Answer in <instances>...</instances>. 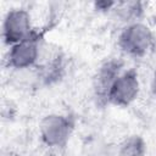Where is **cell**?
I'll list each match as a JSON object with an SVG mask.
<instances>
[{
    "instance_id": "1",
    "label": "cell",
    "mask_w": 156,
    "mask_h": 156,
    "mask_svg": "<svg viewBox=\"0 0 156 156\" xmlns=\"http://www.w3.org/2000/svg\"><path fill=\"white\" fill-rule=\"evenodd\" d=\"M117 45L123 54L133 58H143L156 48L152 30L143 22L126 24L118 34Z\"/></svg>"
},
{
    "instance_id": "2",
    "label": "cell",
    "mask_w": 156,
    "mask_h": 156,
    "mask_svg": "<svg viewBox=\"0 0 156 156\" xmlns=\"http://www.w3.org/2000/svg\"><path fill=\"white\" fill-rule=\"evenodd\" d=\"M49 27L41 28V29H34L30 37L22 40L18 44H15L10 46V50L6 56V63L7 67L15 69V71H27L32 69L37 66L41 49L44 43L45 32Z\"/></svg>"
},
{
    "instance_id": "3",
    "label": "cell",
    "mask_w": 156,
    "mask_h": 156,
    "mask_svg": "<svg viewBox=\"0 0 156 156\" xmlns=\"http://www.w3.org/2000/svg\"><path fill=\"white\" fill-rule=\"evenodd\" d=\"M74 118L69 115L51 113L39 123V135L48 147H65L74 130Z\"/></svg>"
},
{
    "instance_id": "4",
    "label": "cell",
    "mask_w": 156,
    "mask_h": 156,
    "mask_svg": "<svg viewBox=\"0 0 156 156\" xmlns=\"http://www.w3.org/2000/svg\"><path fill=\"white\" fill-rule=\"evenodd\" d=\"M124 62L121 58L111 57L105 60L96 69L93 78V94L96 106L107 105V96L118 76L124 71Z\"/></svg>"
},
{
    "instance_id": "5",
    "label": "cell",
    "mask_w": 156,
    "mask_h": 156,
    "mask_svg": "<svg viewBox=\"0 0 156 156\" xmlns=\"http://www.w3.org/2000/svg\"><path fill=\"white\" fill-rule=\"evenodd\" d=\"M140 93L139 74L135 68H124V71L115 80L107 96V105L117 107H128L132 105Z\"/></svg>"
},
{
    "instance_id": "6",
    "label": "cell",
    "mask_w": 156,
    "mask_h": 156,
    "mask_svg": "<svg viewBox=\"0 0 156 156\" xmlns=\"http://www.w3.org/2000/svg\"><path fill=\"white\" fill-rule=\"evenodd\" d=\"M32 24L30 13L26 9H12L10 10L2 23V39L4 43L10 48L15 44L27 39L34 32Z\"/></svg>"
},
{
    "instance_id": "7",
    "label": "cell",
    "mask_w": 156,
    "mask_h": 156,
    "mask_svg": "<svg viewBox=\"0 0 156 156\" xmlns=\"http://www.w3.org/2000/svg\"><path fill=\"white\" fill-rule=\"evenodd\" d=\"M111 11L126 24H130L134 22H141L140 18L144 15V6L143 2L139 1L116 2Z\"/></svg>"
},
{
    "instance_id": "8",
    "label": "cell",
    "mask_w": 156,
    "mask_h": 156,
    "mask_svg": "<svg viewBox=\"0 0 156 156\" xmlns=\"http://www.w3.org/2000/svg\"><path fill=\"white\" fill-rule=\"evenodd\" d=\"M146 143L141 135H129L119 145L117 156H146Z\"/></svg>"
},
{
    "instance_id": "9",
    "label": "cell",
    "mask_w": 156,
    "mask_h": 156,
    "mask_svg": "<svg viewBox=\"0 0 156 156\" xmlns=\"http://www.w3.org/2000/svg\"><path fill=\"white\" fill-rule=\"evenodd\" d=\"M115 1H99V2H95L94 6L98 11H111L115 6Z\"/></svg>"
},
{
    "instance_id": "10",
    "label": "cell",
    "mask_w": 156,
    "mask_h": 156,
    "mask_svg": "<svg viewBox=\"0 0 156 156\" xmlns=\"http://www.w3.org/2000/svg\"><path fill=\"white\" fill-rule=\"evenodd\" d=\"M151 93H152L154 98L156 99V71H155V73H154L152 82H151Z\"/></svg>"
}]
</instances>
